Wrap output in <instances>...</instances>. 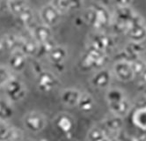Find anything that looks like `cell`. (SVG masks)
I'll return each mask as SVG.
<instances>
[{
	"mask_svg": "<svg viewBox=\"0 0 146 141\" xmlns=\"http://www.w3.org/2000/svg\"><path fill=\"white\" fill-rule=\"evenodd\" d=\"M107 62V54L105 50L100 49L90 45L80 61V68L82 71L88 72L94 69L101 68Z\"/></svg>",
	"mask_w": 146,
	"mask_h": 141,
	"instance_id": "cell-1",
	"label": "cell"
},
{
	"mask_svg": "<svg viewBox=\"0 0 146 141\" xmlns=\"http://www.w3.org/2000/svg\"><path fill=\"white\" fill-rule=\"evenodd\" d=\"M84 19L94 28L102 29L109 24L110 14L105 6L97 5L86 11Z\"/></svg>",
	"mask_w": 146,
	"mask_h": 141,
	"instance_id": "cell-2",
	"label": "cell"
},
{
	"mask_svg": "<svg viewBox=\"0 0 146 141\" xmlns=\"http://www.w3.org/2000/svg\"><path fill=\"white\" fill-rule=\"evenodd\" d=\"M56 131L66 138H71L76 131V121L71 115L66 112L58 113L53 119Z\"/></svg>",
	"mask_w": 146,
	"mask_h": 141,
	"instance_id": "cell-3",
	"label": "cell"
},
{
	"mask_svg": "<svg viewBox=\"0 0 146 141\" xmlns=\"http://www.w3.org/2000/svg\"><path fill=\"white\" fill-rule=\"evenodd\" d=\"M4 88L6 98L13 103L22 101L27 96V90L26 85L17 78L12 77L4 86Z\"/></svg>",
	"mask_w": 146,
	"mask_h": 141,
	"instance_id": "cell-4",
	"label": "cell"
},
{
	"mask_svg": "<svg viewBox=\"0 0 146 141\" xmlns=\"http://www.w3.org/2000/svg\"><path fill=\"white\" fill-rule=\"evenodd\" d=\"M22 123L27 131L34 133H38L43 131L48 124L45 116L42 113L35 110L27 112L23 116Z\"/></svg>",
	"mask_w": 146,
	"mask_h": 141,
	"instance_id": "cell-5",
	"label": "cell"
},
{
	"mask_svg": "<svg viewBox=\"0 0 146 141\" xmlns=\"http://www.w3.org/2000/svg\"><path fill=\"white\" fill-rule=\"evenodd\" d=\"M131 41L141 42L146 38V26L142 18L135 14L124 30Z\"/></svg>",
	"mask_w": 146,
	"mask_h": 141,
	"instance_id": "cell-6",
	"label": "cell"
},
{
	"mask_svg": "<svg viewBox=\"0 0 146 141\" xmlns=\"http://www.w3.org/2000/svg\"><path fill=\"white\" fill-rule=\"evenodd\" d=\"M123 118L124 117L111 113L102 119L101 125L111 138L118 137L124 126Z\"/></svg>",
	"mask_w": 146,
	"mask_h": 141,
	"instance_id": "cell-7",
	"label": "cell"
},
{
	"mask_svg": "<svg viewBox=\"0 0 146 141\" xmlns=\"http://www.w3.org/2000/svg\"><path fill=\"white\" fill-rule=\"evenodd\" d=\"M59 85V80L52 72L43 71L37 74L36 86L42 93H49L55 90Z\"/></svg>",
	"mask_w": 146,
	"mask_h": 141,
	"instance_id": "cell-8",
	"label": "cell"
},
{
	"mask_svg": "<svg viewBox=\"0 0 146 141\" xmlns=\"http://www.w3.org/2000/svg\"><path fill=\"white\" fill-rule=\"evenodd\" d=\"M113 72L115 77L122 82H129L135 76L130 62L126 60L116 61L113 66Z\"/></svg>",
	"mask_w": 146,
	"mask_h": 141,
	"instance_id": "cell-9",
	"label": "cell"
},
{
	"mask_svg": "<svg viewBox=\"0 0 146 141\" xmlns=\"http://www.w3.org/2000/svg\"><path fill=\"white\" fill-rule=\"evenodd\" d=\"M40 16L43 24L51 27L57 25L60 22L62 18V13L53 4L50 3L41 8L40 12Z\"/></svg>",
	"mask_w": 146,
	"mask_h": 141,
	"instance_id": "cell-10",
	"label": "cell"
},
{
	"mask_svg": "<svg viewBox=\"0 0 146 141\" xmlns=\"http://www.w3.org/2000/svg\"><path fill=\"white\" fill-rule=\"evenodd\" d=\"M23 136L20 130L11 125L8 121L0 120V141H20Z\"/></svg>",
	"mask_w": 146,
	"mask_h": 141,
	"instance_id": "cell-11",
	"label": "cell"
},
{
	"mask_svg": "<svg viewBox=\"0 0 146 141\" xmlns=\"http://www.w3.org/2000/svg\"><path fill=\"white\" fill-rule=\"evenodd\" d=\"M112 82V73L108 69H100L91 78L90 83L98 89L108 88Z\"/></svg>",
	"mask_w": 146,
	"mask_h": 141,
	"instance_id": "cell-12",
	"label": "cell"
},
{
	"mask_svg": "<svg viewBox=\"0 0 146 141\" xmlns=\"http://www.w3.org/2000/svg\"><path fill=\"white\" fill-rule=\"evenodd\" d=\"M108 107L109 108L110 113L120 116L121 117L127 116L130 113L132 108V105L127 97L117 101L108 102Z\"/></svg>",
	"mask_w": 146,
	"mask_h": 141,
	"instance_id": "cell-13",
	"label": "cell"
},
{
	"mask_svg": "<svg viewBox=\"0 0 146 141\" xmlns=\"http://www.w3.org/2000/svg\"><path fill=\"white\" fill-rule=\"evenodd\" d=\"M81 92L76 88H65L60 94V100L62 103L69 107H77L81 96Z\"/></svg>",
	"mask_w": 146,
	"mask_h": 141,
	"instance_id": "cell-14",
	"label": "cell"
},
{
	"mask_svg": "<svg viewBox=\"0 0 146 141\" xmlns=\"http://www.w3.org/2000/svg\"><path fill=\"white\" fill-rule=\"evenodd\" d=\"M135 15V13H134V11L129 6L118 7V9L115 12L116 24L125 30V28L127 27V26L132 20V19L134 18Z\"/></svg>",
	"mask_w": 146,
	"mask_h": 141,
	"instance_id": "cell-15",
	"label": "cell"
},
{
	"mask_svg": "<svg viewBox=\"0 0 146 141\" xmlns=\"http://www.w3.org/2000/svg\"><path fill=\"white\" fill-rule=\"evenodd\" d=\"M47 57L54 65H62L68 57V51L64 46L56 45L48 54Z\"/></svg>",
	"mask_w": 146,
	"mask_h": 141,
	"instance_id": "cell-16",
	"label": "cell"
},
{
	"mask_svg": "<svg viewBox=\"0 0 146 141\" xmlns=\"http://www.w3.org/2000/svg\"><path fill=\"white\" fill-rule=\"evenodd\" d=\"M26 57L27 56L19 49H17L12 53L9 59L10 67L15 72H21L26 66Z\"/></svg>",
	"mask_w": 146,
	"mask_h": 141,
	"instance_id": "cell-17",
	"label": "cell"
},
{
	"mask_svg": "<svg viewBox=\"0 0 146 141\" xmlns=\"http://www.w3.org/2000/svg\"><path fill=\"white\" fill-rule=\"evenodd\" d=\"M53 4L61 13H64L67 11L78 10L83 5L82 0H52Z\"/></svg>",
	"mask_w": 146,
	"mask_h": 141,
	"instance_id": "cell-18",
	"label": "cell"
},
{
	"mask_svg": "<svg viewBox=\"0 0 146 141\" xmlns=\"http://www.w3.org/2000/svg\"><path fill=\"white\" fill-rule=\"evenodd\" d=\"M111 137L102 125H93L87 132L88 141H109Z\"/></svg>",
	"mask_w": 146,
	"mask_h": 141,
	"instance_id": "cell-19",
	"label": "cell"
},
{
	"mask_svg": "<svg viewBox=\"0 0 146 141\" xmlns=\"http://www.w3.org/2000/svg\"><path fill=\"white\" fill-rule=\"evenodd\" d=\"M33 37L39 43H43L51 40L52 33L50 27L42 24L40 26H36L33 29Z\"/></svg>",
	"mask_w": 146,
	"mask_h": 141,
	"instance_id": "cell-20",
	"label": "cell"
},
{
	"mask_svg": "<svg viewBox=\"0 0 146 141\" xmlns=\"http://www.w3.org/2000/svg\"><path fill=\"white\" fill-rule=\"evenodd\" d=\"M132 122L138 129L146 131V105H140L132 115Z\"/></svg>",
	"mask_w": 146,
	"mask_h": 141,
	"instance_id": "cell-21",
	"label": "cell"
},
{
	"mask_svg": "<svg viewBox=\"0 0 146 141\" xmlns=\"http://www.w3.org/2000/svg\"><path fill=\"white\" fill-rule=\"evenodd\" d=\"M77 108L83 113H91L95 108L94 99L90 94L82 93Z\"/></svg>",
	"mask_w": 146,
	"mask_h": 141,
	"instance_id": "cell-22",
	"label": "cell"
},
{
	"mask_svg": "<svg viewBox=\"0 0 146 141\" xmlns=\"http://www.w3.org/2000/svg\"><path fill=\"white\" fill-rule=\"evenodd\" d=\"M14 107L11 101L7 98H0V120L9 121L14 116Z\"/></svg>",
	"mask_w": 146,
	"mask_h": 141,
	"instance_id": "cell-23",
	"label": "cell"
},
{
	"mask_svg": "<svg viewBox=\"0 0 146 141\" xmlns=\"http://www.w3.org/2000/svg\"><path fill=\"white\" fill-rule=\"evenodd\" d=\"M111 39L104 34H100L98 33L94 35H92V39H91V42L90 45L94 46L102 50H107L108 49H109L111 47Z\"/></svg>",
	"mask_w": 146,
	"mask_h": 141,
	"instance_id": "cell-24",
	"label": "cell"
},
{
	"mask_svg": "<svg viewBox=\"0 0 146 141\" xmlns=\"http://www.w3.org/2000/svg\"><path fill=\"white\" fill-rule=\"evenodd\" d=\"M39 43L34 40L20 41L19 49L21 50L26 56H33L38 53Z\"/></svg>",
	"mask_w": 146,
	"mask_h": 141,
	"instance_id": "cell-25",
	"label": "cell"
},
{
	"mask_svg": "<svg viewBox=\"0 0 146 141\" xmlns=\"http://www.w3.org/2000/svg\"><path fill=\"white\" fill-rule=\"evenodd\" d=\"M6 5L11 11V13L17 16L28 8V3L27 0H8Z\"/></svg>",
	"mask_w": 146,
	"mask_h": 141,
	"instance_id": "cell-26",
	"label": "cell"
},
{
	"mask_svg": "<svg viewBox=\"0 0 146 141\" xmlns=\"http://www.w3.org/2000/svg\"><path fill=\"white\" fill-rule=\"evenodd\" d=\"M19 22L24 26H28L33 21L34 14L29 8L26 9L23 13H21L19 15H18Z\"/></svg>",
	"mask_w": 146,
	"mask_h": 141,
	"instance_id": "cell-27",
	"label": "cell"
},
{
	"mask_svg": "<svg viewBox=\"0 0 146 141\" xmlns=\"http://www.w3.org/2000/svg\"><path fill=\"white\" fill-rule=\"evenodd\" d=\"M130 63H131V66H132V69H133L135 74L138 75V76H140V74L143 72V70L146 67V63H144V61L139 57L131 61Z\"/></svg>",
	"mask_w": 146,
	"mask_h": 141,
	"instance_id": "cell-28",
	"label": "cell"
},
{
	"mask_svg": "<svg viewBox=\"0 0 146 141\" xmlns=\"http://www.w3.org/2000/svg\"><path fill=\"white\" fill-rule=\"evenodd\" d=\"M12 78L11 73L7 68L0 66V88H4V86L7 83V81Z\"/></svg>",
	"mask_w": 146,
	"mask_h": 141,
	"instance_id": "cell-29",
	"label": "cell"
},
{
	"mask_svg": "<svg viewBox=\"0 0 146 141\" xmlns=\"http://www.w3.org/2000/svg\"><path fill=\"white\" fill-rule=\"evenodd\" d=\"M133 0H113V3L118 7H126L131 5Z\"/></svg>",
	"mask_w": 146,
	"mask_h": 141,
	"instance_id": "cell-30",
	"label": "cell"
},
{
	"mask_svg": "<svg viewBox=\"0 0 146 141\" xmlns=\"http://www.w3.org/2000/svg\"><path fill=\"white\" fill-rule=\"evenodd\" d=\"M140 86H146V67L143 72L140 74Z\"/></svg>",
	"mask_w": 146,
	"mask_h": 141,
	"instance_id": "cell-31",
	"label": "cell"
},
{
	"mask_svg": "<svg viewBox=\"0 0 146 141\" xmlns=\"http://www.w3.org/2000/svg\"><path fill=\"white\" fill-rule=\"evenodd\" d=\"M20 141H35V140H33L31 138H28V137H25V136H23V138L20 139Z\"/></svg>",
	"mask_w": 146,
	"mask_h": 141,
	"instance_id": "cell-32",
	"label": "cell"
},
{
	"mask_svg": "<svg viewBox=\"0 0 146 141\" xmlns=\"http://www.w3.org/2000/svg\"><path fill=\"white\" fill-rule=\"evenodd\" d=\"M109 141H122L119 137H113V138H111Z\"/></svg>",
	"mask_w": 146,
	"mask_h": 141,
	"instance_id": "cell-33",
	"label": "cell"
},
{
	"mask_svg": "<svg viewBox=\"0 0 146 141\" xmlns=\"http://www.w3.org/2000/svg\"><path fill=\"white\" fill-rule=\"evenodd\" d=\"M143 141H146V137H145V138H144V139H143Z\"/></svg>",
	"mask_w": 146,
	"mask_h": 141,
	"instance_id": "cell-34",
	"label": "cell"
}]
</instances>
